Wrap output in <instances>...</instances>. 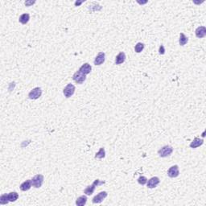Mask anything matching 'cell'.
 <instances>
[{
	"instance_id": "603a6c76",
	"label": "cell",
	"mask_w": 206,
	"mask_h": 206,
	"mask_svg": "<svg viewBox=\"0 0 206 206\" xmlns=\"http://www.w3.org/2000/svg\"><path fill=\"white\" fill-rule=\"evenodd\" d=\"M138 183L141 185H144L146 184L147 183V179L146 176H140L139 178L138 179Z\"/></svg>"
},
{
	"instance_id": "9c48e42d",
	"label": "cell",
	"mask_w": 206,
	"mask_h": 206,
	"mask_svg": "<svg viewBox=\"0 0 206 206\" xmlns=\"http://www.w3.org/2000/svg\"><path fill=\"white\" fill-rule=\"evenodd\" d=\"M160 180L159 177H157V176L152 177L149 180H147V188H149V189H155V187H157L158 184H160Z\"/></svg>"
},
{
	"instance_id": "8fae6325",
	"label": "cell",
	"mask_w": 206,
	"mask_h": 206,
	"mask_svg": "<svg viewBox=\"0 0 206 206\" xmlns=\"http://www.w3.org/2000/svg\"><path fill=\"white\" fill-rule=\"evenodd\" d=\"M105 54L104 53H99L95 57L94 65H101V64L105 62Z\"/></svg>"
},
{
	"instance_id": "277c9868",
	"label": "cell",
	"mask_w": 206,
	"mask_h": 206,
	"mask_svg": "<svg viewBox=\"0 0 206 206\" xmlns=\"http://www.w3.org/2000/svg\"><path fill=\"white\" fill-rule=\"evenodd\" d=\"M41 95H42V89H41V88L35 87L30 91V93L28 94V98H30V99L36 100V99L40 98Z\"/></svg>"
},
{
	"instance_id": "5bb4252c",
	"label": "cell",
	"mask_w": 206,
	"mask_h": 206,
	"mask_svg": "<svg viewBox=\"0 0 206 206\" xmlns=\"http://www.w3.org/2000/svg\"><path fill=\"white\" fill-rule=\"evenodd\" d=\"M204 143V140L200 139V138H195L192 143H190V147L194 149V148H197V147H200Z\"/></svg>"
},
{
	"instance_id": "52a82bcc",
	"label": "cell",
	"mask_w": 206,
	"mask_h": 206,
	"mask_svg": "<svg viewBox=\"0 0 206 206\" xmlns=\"http://www.w3.org/2000/svg\"><path fill=\"white\" fill-rule=\"evenodd\" d=\"M107 196H108V193L105 192V191L99 192L98 195H96L93 198L92 201H93L94 204H100V203L102 202V201L107 197Z\"/></svg>"
},
{
	"instance_id": "9a60e30c",
	"label": "cell",
	"mask_w": 206,
	"mask_h": 206,
	"mask_svg": "<svg viewBox=\"0 0 206 206\" xmlns=\"http://www.w3.org/2000/svg\"><path fill=\"white\" fill-rule=\"evenodd\" d=\"M125 60H126V54L123 53V52L119 53V54L116 56V58H115L116 65H121V64L124 63Z\"/></svg>"
},
{
	"instance_id": "4fadbf2b",
	"label": "cell",
	"mask_w": 206,
	"mask_h": 206,
	"mask_svg": "<svg viewBox=\"0 0 206 206\" xmlns=\"http://www.w3.org/2000/svg\"><path fill=\"white\" fill-rule=\"evenodd\" d=\"M32 180H26L24 183H22L20 184V190L21 191H24V192H26V191H28L29 189L32 188Z\"/></svg>"
},
{
	"instance_id": "ffe728a7",
	"label": "cell",
	"mask_w": 206,
	"mask_h": 206,
	"mask_svg": "<svg viewBox=\"0 0 206 206\" xmlns=\"http://www.w3.org/2000/svg\"><path fill=\"white\" fill-rule=\"evenodd\" d=\"M105 156V151L104 147H101L100 150L98 151V152L95 155V158H98V159H103Z\"/></svg>"
},
{
	"instance_id": "7402d4cb",
	"label": "cell",
	"mask_w": 206,
	"mask_h": 206,
	"mask_svg": "<svg viewBox=\"0 0 206 206\" xmlns=\"http://www.w3.org/2000/svg\"><path fill=\"white\" fill-rule=\"evenodd\" d=\"M143 49H144V44H143V43L139 42L136 45H135V53H140L143 51Z\"/></svg>"
},
{
	"instance_id": "e0dca14e",
	"label": "cell",
	"mask_w": 206,
	"mask_h": 206,
	"mask_svg": "<svg viewBox=\"0 0 206 206\" xmlns=\"http://www.w3.org/2000/svg\"><path fill=\"white\" fill-rule=\"evenodd\" d=\"M29 19H30V15H29V14L24 13V14L21 15L19 16V23L22 24H28V23Z\"/></svg>"
},
{
	"instance_id": "8992f818",
	"label": "cell",
	"mask_w": 206,
	"mask_h": 206,
	"mask_svg": "<svg viewBox=\"0 0 206 206\" xmlns=\"http://www.w3.org/2000/svg\"><path fill=\"white\" fill-rule=\"evenodd\" d=\"M73 80L77 83V84H83L84 81L86 80V75H85L84 74H82L81 72H80L79 70L76 72L73 76Z\"/></svg>"
},
{
	"instance_id": "ac0fdd59",
	"label": "cell",
	"mask_w": 206,
	"mask_h": 206,
	"mask_svg": "<svg viewBox=\"0 0 206 206\" xmlns=\"http://www.w3.org/2000/svg\"><path fill=\"white\" fill-rule=\"evenodd\" d=\"M7 197L10 202H15L19 198V194L16 192H11L7 194Z\"/></svg>"
},
{
	"instance_id": "2e32d148",
	"label": "cell",
	"mask_w": 206,
	"mask_h": 206,
	"mask_svg": "<svg viewBox=\"0 0 206 206\" xmlns=\"http://www.w3.org/2000/svg\"><path fill=\"white\" fill-rule=\"evenodd\" d=\"M87 202V196H80L76 200V205L77 206H84Z\"/></svg>"
},
{
	"instance_id": "ba28073f",
	"label": "cell",
	"mask_w": 206,
	"mask_h": 206,
	"mask_svg": "<svg viewBox=\"0 0 206 206\" xmlns=\"http://www.w3.org/2000/svg\"><path fill=\"white\" fill-rule=\"evenodd\" d=\"M179 175H180V171H179L178 165L171 166V168L168 169V175L170 178H175Z\"/></svg>"
},
{
	"instance_id": "d4e9b609",
	"label": "cell",
	"mask_w": 206,
	"mask_h": 206,
	"mask_svg": "<svg viewBox=\"0 0 206 206\" xmlns=\"http://www.w3.org/2000/svg\"><path fill=\"white\" fill-rule=\"evenodd\" d=\"M35 3V1H27V2H25V5H26V7H30L31 5L34 4Z\"/></svg>"
},
{
	"instance_id": "30bf717a",
	"label": "cell",
	"mask_w": 206,
	"mask_h": 206,
	"mask_svg": "<svg viewBox=\"0 0 206 206\" xmlns=\"http://www.w3.org/2000/svg\"><path fill=\"white\" fill-rule=\"evenodd\" d=\"M195 34H196V36L197 38L199 39L204 38V37L206 35V28L205 27V26L198 27V28L196 29Z\"/></svg>"
},
{
	"instance_id": "5b68a950",
	"label": "cell",
	"mask_w": 206,
	"mask_h": 206,
	"mask_svg": "<svg viewBox=\"0 0 206 206\" xmlns=\"http://www.w3.org/2000/svg\"><path fill=\"white\" fill-rule=\"evenodd\" d=\"M75 89H76V88H75V86L73 84L69 83V84L67 85L63 90V94L65 95V97L67 98H71L74 94Z\"/></svg>"
},
{
	"instance_id": "484cf974",
	"label": "cell",
	"mask_w": 206,
	"mask_h": 206,
	"mask_svg": "<svg viewBox=\"0 0 206 206\" xmlns=\"http://www.w3.org/2000/svg\"><path fill=\"white\" fill-rule=\"evenodd\" d=\"M82 3H84V1H81V2H76V3H75V6H79V5Z\"/></svg>"
},
{
	"instance_id": "7c38bea8",
	"label": "cell",
	"mask_w": 206,
	"mask_h": 206,
	"mask_svg": "<svg viewBox=\"0 0 206 206\" xmlns=\"http://www.w3.org/2000/svg\"><path fill=\"white\" fill-rule=\"evenodd\" d=\"M91 70H92V67L89 63H85L84 65H82L79 69V71L81 72L82 74H84L85 75L90 74Z\"/></svg>"
},
{
	"instance_id": "6da1fadb",
	"label": "cell",
	"mask_w": 206,
	"mask_h": 206,
	"mask_svg": "<svg viewBox=\"0 0 206 206\" xmlns=\"http://www.w3.org/2000/svg\"><path fill=\"white\" fill-rule=\"evenodd\" d=\"M105 181H101V180H95L94 181V183L92 184L91 185H89V186H88L86 189L84 190V193L85 194V195L87 196H90L92 195L93 193H94V192L95 189H96V187H98V186H99V185H102L105 184Z\"/></svg>"
},
{
	"instance_id": "7a4b0ae2",
	"label": "cell",
	"mask_w": 206,
	"mask_h": 206,
	"mask_svg": "<svg viewBox=\"0 0 206 206\" xmlns=\"http://www.w3.org/2000/svg\"><path fill=\"white\" fill-rule=\"evenodd\" d=\"M172 152H173L172 147L170 146V145H166V146H164V147H163L161 149L159 150L158 154H159V155L160 157L165 158L168 157V156H170Z\"/></svg>"
},
{
	"instance_id": "cb8c5ba5",
	"label": "cell",
	"mask_w": 206,
	"mask_h": 206,
	"mask_svg": "<svg viewBox=\"0 0 206 206\" xmlns=\"http://www.w3.org/2000/svg\"><path fill=\"white\" fill-rule=\"evenodd\" d=\"M159 52H160V54H161V55H164V53H165V49H164V45H160Z\"/></svg>"
},
{
	"instance_id": "d6986e66",
	"label": "cell",
	"mask_w": 206,
	"mask_h": 206,
	"mask_svg": "<svg viewBox=\"0 0 206 206\" xmlns=\"http://www.w3.org/2000/svg\"><path fill=\"white\" fill-rule=\"evenodd\" d=\"M189 41V39L184 33H180V40H179V43L180 46H184Z\"/></svg>"
},
{
	"instance_id": "44dd1931",
	"label": "cell",
	"mask_w": 206,
	"mask_h": 206,
	"mask_svg": "<svg viewBox=\"0 0 206 206\" xmlns=\"http://www.w3.org/2000/svg\"><path fill=\"white\" fill-rule=\"evenodd\" d=\"M9 200H8V197H7V194H3L0 196V204L1 205H7L8 204Z\"/></svg>"
},
{
	"instance_id": "3957f363",
	"label": "cell",
	"mask_w": 206,
	"mask_h": 206,
	"mask_svg": "<svg viewBox=\"0 0 206 206\" xmlns=\"http://www.w3.org/2000/svg\"><path fill=\"white\" fill-rule=\"evenodd\" d=\"M44 177L43 175L38 174L35 175L34 177H32V186L35 188V189H39L42 186L43 183H44Z\"/></svg>"
}]
</instances>
